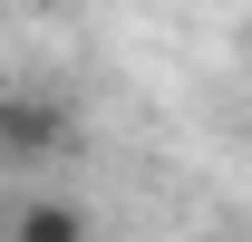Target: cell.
<instances>
[{
    "label": "cell",
    "instance_id": "1",
    "mask_svg": "<svg viewBox=\"0 0 252 242\" xmlns=\"http://www.w3.org/2000/svg\"><path fill=\"white\" fill-rule=\"evenodd\" d=\"M59 155H78V107L59 88H0V165L10 175H39Z\"/></svg>",
    "mask_w": 252,
    "mask_h": 242
},
{
    "label": "cell",
    "instance_id": "2",
    "mask_svg": "<svg viewBox=\"0 0 252 242\" xmlns=\"http://www.w3.org/2000/svg\"><path fill=\"white\" fill-rule=\"evenodd\" d=\"M0 233L10 242H97V223H88L78 194H20V204L0 213Z\"/></svg>",
    "mask_w": 252,
    "mask_h": 242
},
{
    "label": "cell",
    "instance_id": "3",
    "mask_svg": "<svg viewBox=\"0 0 252 242\" xmlns=\"http://www.w3.org/2000/svg\"><path fill=\"white\" fill-rule=\"evenodd\" d=\"M243 78H252V30H243Z\"/></svg>",
    "mask_w": 252,
    "mask_h": 242
},
{
    "label": "cell",
    "instance_id": "4",
    "mask_svg": "<svg viewBox=\"0 0 252 242\" xmlns=\"http://www.w3.org/2000/svg\"><path fill=\"white\" fill-rule=\"evenodd\" d=\"M0 242H10V233H0Z\"/></svg>",
    "mask_w": 252,
    "mask_h": 242
}]
</instances>
